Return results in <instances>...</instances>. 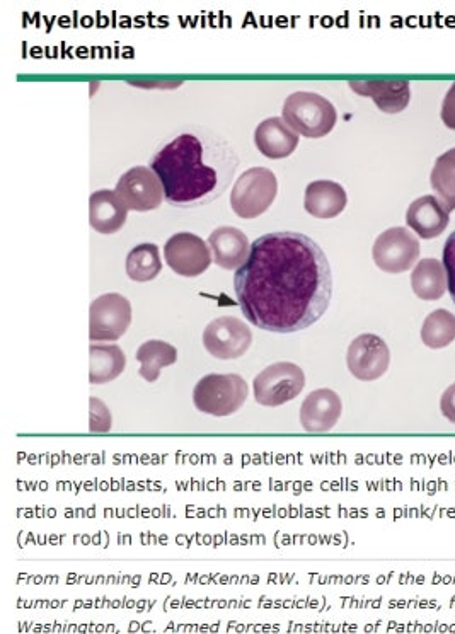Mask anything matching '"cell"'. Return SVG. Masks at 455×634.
I'll return each instance as SVG.
<instances>
[{
	"instance_id": "30",
	"label": "cell",
	"mask_w": 455,
	"mask_h": 634,
	"mask_svg": "<svg viewBox=\"0 0 455 634\" xmlns=\"http://www.w3.org/2000/svg\"><path fill=\"white\" fill-rule=\"evenodd\" d=\"M135 87H147V89H176L183 81H130Z\"/></svg>"
},
{
	"instance_id": "2",
	"label": "cell",
	"mask_w": 455,
	"mask_h": 634,
	"mask_svg": "<svg viewBox=\"0 0 455 634\" xmlns=\"http://www.w3.org/2000/svg\"><path fill=\"white\" fill-rule=\"evenodd\" d=\"M236 152L208 130L179 133L157 150L150 169L159 176L166 202L174 207H200L214 202L236 173Z\"/></svg>"
},
{
	"instance_id": "4",
	"label": "cell",
	"mask_w": 455,
	"mask_h": 634,
	"mask_svg": "<svg viewBox=\"0 0 455 634\" xmlns=\"http://www.w3.org/2000/svg\"><path fill=\"white\" fill-rule=\"evenodd\" d=\"M248 394V382L241 375L208 374L196 384L193 404L200 413L225 418L241 410Z\"/></svg>"
},
{
	"instance_id": "28",
	"label": "cell",
	"mask_w": 455,
	"mask_h": 634,
	"mask_svg": "<svg viewBox=\"0 0 455 634\" xmlns=\"http://www.w3.org/2000/svg\"><path fill=\"white\" fill-rule=\"evenodd\" d=\"M440 116H442L445 127L455 130V82L450 86L449 93L445 94Z\"/></svg>"
},
{
	"instance_id": "3",
	"label": "cell",
	"mask_w": 455,
	"mask_h": 634,
	"mask_svg": "<svg viewBox=\"0 0 455 634\" xmlns=\"http://www.w3.org/2000/svg\"><path fill=\"white\" fill-rule=\"evenodd\" d=\"M283 120L297 135L306 139H323L333 132L338 111L329 99L309 91L290 94L283 103Z\"/></svg>"
},
{
	"instance_id": "26",
	"label": "cell",
	"mask_w": 455,
	"mask_h": 634,
	"mask_svg": "<svg viewBox=\"0 0 455 634\" xmlns=\"http://www.w3.org/2000/svg\"><path fill=\"white\" fill-rule=\"evenodd\" d=\"M113 425L111 411L99 398H89V430L93 433H108Z\"/></svg>"
},
{
	"instance_id": "19",
	"label": "cell",
	"mask_w": 455,
	"mask_h": 634,
	"mask_svg": "<svg viewBox=\"0 0 455 634\" xmlns=\"http://www.w3.org/2000/svg\"><path fill=\"white\" fill-rule=\"evenodd\" d=\"M348 205V195L340 183L319 179L307 185L304 193V208L306 212L316 219H335L343 214Z\"/></svg>"
},
{
	"instance_id": "27",
	"label": "cell",
	"mask_w": 455,
	"mask_h": 634,
	"mask_svg": "<svg viewBox=\"0 0 455 634\" xmlns=\"http://www.w3.org/2000/svg\"><path fill=\"white\" fill-rule=\"evenodd\" d=\"M444 265L449 278L450 297L455 304V231L450 234L444 246Z\"/></svg>"
},
{
	"instance_id": "1",
	"label": "cell",
	"mask_w": 455,
	"mask_h": 634,
	"mask_svg": "<svg viewBox=\"0 0 455 634\" xmlns=\"http://www.w3.org/2000/svg\"><path fill=\"white\" fill-rule=\"evenodd\" d=\"M248 323L270 333H297L317 323L333 297L328 256L300 232H271L251 244L234 277Z\"/></svg>"
},
{
	"instance_id": "7",
	"label": "cell",
	"mask_w": 455,
	"mask_h": 634,
	"mask_svg": "<svg viewBox=\"0 0 455 634\" xmlns=\"http://www.w3.org/2000/svg\"><path fill=\"white\" fill-rule=\"evenodd\" d=\"M420 241L406 227H391L375 239L372 258L377 268L389 275L411 270L420 258Z\"/></svg>"
},
{
	"instance_id": "11",
	"label": "cell",
	"mask_w": 455,
	"mask_h": 634,
	"mask_svg": "<svg viewBox=\"0 0 455 634\" xmlns=\"http://www.w3.org/2000/svg\"><path fill=\"white\" fill-rule=\"evenodd\" d=\"M391 364V350L381 336L363 333L348 346L346 365L358 381L372 382L386 375Z\"/></svg>"
},
{
	"instance_id": "17",
	"label": "cell",
	"mask_w": 455,
	"mask_h": 634,
	"mask_svg": "<svg viewBox=\"0 0 455 634\" xmlns=\"http://www.w3.org/2000/svg\"><path fill=\"white\" fill-rule=\"evenodd\" d=\"M208 246L214 253V263L224 270H239L251 253L248 236L236 227H219L208 237Z\"/></svg>"
},
{
	"instance_id": "13",
	"label": "cell",
	"mask_w": 455,
	"mask_h": 634,
	"mask_svg": "<svg viewBox=\"0 0 455 634\" xmlns=\"http://www.w3.org/2000/svg\"><path fill=\"white\" fill-rule=\"evenodd\" d=\"M343 403L333 389L312 391L300 406V425L309 433H326L338 425Z\"/></svg>"
},
{
	"instance_id": "18",
	"label": "cell",
	"mask_w": 455,
	"mask_h": 634,
	"mask_svg": "<svg viewBox=\"0 0 455 634\" xmlns=\"http://www.w3.org/2000/svg\"><path fill=\"white\" fill-rule=\"evenodd\" d=\"M127 205L121 202L116 191H94L89 198V224L94 231L111 236L123 229L128 217Z\"/></svg>"
},
{
	"instance_id": "9",
	"label": "cell",
	"mask_w": 455,
	"mask_h": 634,
	"mask_svg": "<svg viewBox=\"0 0 455 634\" xmlns=\"http://www.w3.org/2000/svg\"><path fill=\"white\" fill-rule=\"evenodd\" d=\"M164 261L179 277L196 278L214 263L212 249L202 237L191 232H178L164 246Z\"/></svg>"
},
{
	"instance_id": "22",
	"label": "cell",
	"mask_w": 455,
	"mask_h": 634,
	"mask_svg": "<svg viewBox=\"0 0 455 634\" xmlns=\"http://www.w3.org/2000/svg\"><path fill=\"white\" fill-rule=\"evenodd\" d=\"M135 358L142 365L139 370L142 379L152 384L161 377V370L164 367L178 362V350L168 341L150 340L145 341L144 345H140L139 350L135 353Z\"/></svg>"
},
{
	"instance_id": "10",
	"label": "cell",
	"mask_w": 455,
	"mask_h": 634,
	"mask_svg": "<svg viewBox=\"0 0 455 634\" xmlns=\"http://www.w3.org/2000/svg\"><path fill=\"white\" fill-rule=\"evenodd\" d=\"M253 345V333L244 321L224 316L214 319L203 331V346L219 360H236Z\"/></svg>"
},
{
	"instance_id": "8",
	"label": "cell",
	"mask_w": 455,
	"mask_h": 634,
	"mask_svg": "<svg viewBox=\"0 0 455 634\" xmlns=\"http://www.w3.org/2000/svg\"><path fill=\"white\" fill-rule=\"evenodd\" d=\"M132 324V304L121 294H104L93 300L89 309V338L116 341Z\"/></svg>"
},
{
	"instance_id": "29",
	"label": "cell",
	"mask_w": 455,
	"mask_h": 634,
	"mask_svg": "<svg viewBox=\"0 0 455 634\" xmlns=\"http://www.w3.org/2000/svg\"><path fill=\"white\" fill-rule=\"evenodd\" d=\"M440 411H442V415H444L450 423H454L455 425V382L452 386L447 387L444 394H442V399H440Z\"/></svg>"
},
{
	"instance_id": "15",
	"label": "cell",
	"mask_w": 455,
	"mask_h": 634,
	"mask_svg": "<svg viewBox=\"0 0 455 634\" xmlns=\"http://www.w3.org/2000/svg\"><path fill=\"white\" fill-rule=\"evenodd\" d=\"M299 135L288 127L283 118H266L254 130V144L268 159H287L299 147Z\"/></svg>"
},
{
	"instance_id": "24",
	"label": "cell",
	"mask_w": 455,
	"mask_h": 634,
	"mask_svg": "<svg viewBox=\"0 0 455 634\" xmlns=\"http://www.w3.org/2000/svg\"><path fill=\"white\" fill-rule=\"evenodd\" d=\"M455 340V316L447 309L430 312L421 326V341L432 348L440 350Z\"/></svg>"
},
{
	"instance_id": "25",
	"label": "cell",
	"mask_w": 455,
	"mask_h": 634,
	"mask_svg": "<svg viewBox=\"0 0 455 634\" xmlns=\"http://www.w3.org/2000/svg\"><path fill=\"white\" fill-rule=\"evenodd\" d=\"M432 188L449 212L455 210V147L438 157L432 169Z\"/></svg>"
},
{
	"instance_id": "14",
	"label": "cell",
	"mask_w": 455,
	"mask_h": 634,
	"mask_svg": "<svg viewBox=\"0 0 455 634\" xmlns=\"http://www.w3.org/2000/svg\"><path fill=\"white\" fill-rule=\"evenodd\" d=\"M353 93L369 98L377 108L387 115H396L408 108L411 99V84L404 79H372V81H350Z\"/></svg>"
},
{
	"instance_id": "20",
	"label": "cell",
	"mask_w": 455,
	"mask_h": 634,
	"mask_svg": "<svg viewBox=\"0 0 455 634\" xmlns=\"http://www.w3.org/2000/svg\"><path fill=\"white\" fill-rule=\"evenodd\" d=\"M411 289L418 299L427 302L442 299L449 290V278L444 261L435 258L418 261L411 275Z\"/></svg>"
},
{
	"instance_id": "21",
	"label": "cell",
	"mask_w": 455,
	"mask_h": 634,
	"mask_svg": "<svg viewBox=\"0 0 455 634\" xmlns=\"http://www.w3.org/2000/svg\"><path fill=\"white\" fill-rule=\"evenodd\" d=\"M127 367V357L118 345H91L89 348V382L101 386L115 381Z\"/></svg>"
},
{
	"instance_id": "23",
	"label": "cell",
	"mask_w": 455,
	"mask_h": 634,
	"mask_svg": "<svg viewBox=\"0 0 455 634\" xmlns=\"http://www.w3.org/2000/svg\"><path fill=\"white\" fill-rule=\"evenodd\" d=\"M162 270L161 249L156 244H139L128 253L127 275L133 282H152Z\"/></svg>"
},
{
	"instance_id": "6",
	"label": "cell",
	"mask_w": 455,
	"mask_h": 634,
	"mask_svg": "<svg viewBox=\"0 0 455 634\" xmlns=\"http://www.w3.org/2000/svg\"><path fill=\"white\" fill-rule=\"evenodd\" d=\"M306 387V374L292 362H278L266 367L254 377L253 391L256 403L266 408L282 406L294 401Z\"/></svg>"
},
{
	"instance_id": "5",
	"label": "cell",
	"mask_w": 455,
	"mask_h": 634,
	"mask_svg": "<svg viewBox=\"0 0 455 634\" xmlns=\"http://www.w3.org/2000/svg\"><path fill=\"white\" fill-rule=\"evenodd\" d=\"M278 193L277 176L266 168L242 173L232 188L231 207L241 219H258L273 205Z\"/></svg>"
},
{
	"instance_id": "16",
	"label": "cell",
	"mask_w": 455,
	"mask_h": 634,
	"mask_svg": "<svg viewBox=\"0 0 455 634\" xmlns=\"http://www.w3.org/2000/svg\"><path fill=\"white\" fill-rule=\"evenodd\" d=\"M406 222L423 239H435L449 227L450 212L437 196L425 195L409 205Z\"/></svg>"
},
{
	"instance_id": "12",
	"label": "cell",
	"mask_w": 455,
	"mask_h": 634,
	"mask_svg": "<svg viewBox=\"0 0 455 634\" xmlns=\"http://www.w3.org/2000/svg\"><path fill=\"white\" fill-rule=\"evenodd\" d=\"M115 191L128 210L135 212L156 210L166 200L161 179L152 169L144 166H137L123 174L116 183Z\"/></svg>"
}]
</instances>
